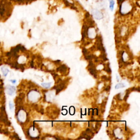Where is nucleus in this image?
Listing matches in <instances>:
<instances>
[{
    "label": "nucleus",
    "mask_w": 140,
    "mask_h": 140,
    "mask_svg": "<svg viewBox=\"0 0 140 140\" xmlns=\"http://www.w3.org/2000/svg\"><path fill=\"white\" fill-rule=\"evenodd\" d=\"M110 89H111V86H107L106 88H105V91H110Z\"/></svg>",
    "instance_id": "18"
},
{
    "label": "nucleus",
    "mask_w": 140,
    "mask_h": 140,
    "mask_svg": "<svg viewBox=\"0 0 140 140\" xmlns=\"http://www.w3.org/2000/svg\"><path fill=\"white\" fill-rule=\"evenodd\" d=\"M90 17V14L89 13H86L85 14V18H89Z\"/></svg>",
    "instance_id": "21"
},
{
    "label": "nucleus",
    "mask_w": 140,
    "mask_h": 140,
    "mask_svg": "<svg viewBox=\"0 0 140 140\" xmlns=\"http://www.w3.org/2000/svg\"><path fill=\"white\" fill-rule=\"evenodd\" d=\"M85 132H86V133H92V134H94V133H93V132H92L91 130L90 129H89V128H88V129H87L86 130V131H85Z\"/></svg>",
    "instance_id": "16"
},
{
    "label": "nucleus",
    "mask_w": 140,
    "mask_h": 140,
    "mask_svg": "<svg viewBox=\"0 0 140 140\" xmlns=\"http://www.w3.org/2000/svg\"><path fill=\"white\" fill-rule=\"evenodd\" d=\"M12 138H15V139H20V138L19 137L18 135L17 134V133H14L13 135V137Z\"/></svg>",
    "instance_id": "13"
},
{
    "label": "nucleus",
    "mask_w": 140,
    "mask_h": 140,
    "mask_svg": "<svg viewBox=\"0 0 140 140\" xmlns=\"http://www.w3.org/2000/svg\"><path fill=\"white\" fill-rule=\"evenodd\" d=\"M119 12L122 15H125L131 12L132 6L131 3L129 1H124L120 4Z\"/></svg>",
    "instance_id": "1"
},
{
    "label": "nucleus",
    "mask_w": 140,
    "mask_h": 140,
    "mask_svg": "<svg viewBox=\"0 0 140 140\" xmlns=\"http://www.w3.org/2000/svg\"><path fill=\"white\" fill-rule=\"evenodd\" d=\"M0 81H1V79H0Z\"/></svg>",
    "instance_id": "28"
},
{
    "label": "nucleus",
    "mask_w": 140,
    "mask_h": 140,
    "mask_svg": "<svg viewBox=\"0 0 140 140\" xmlns=\"http://www.w3.org/2000/svg\"><path fill=\"white\" fill-rule=\"evenodd\" d=\"M110 64L108 63L107 65H105V67H104V70L106 71V72H107L108 73H111V68H110Z\"/></svg>",
    "instance_id": "7"
},
{
    "label": "nucleus",
    "mask_w": 140,
    "mask_h": 140,
    "mask_svg": "<svg viewBox=\"0 0 140 140\" xmlns=\"http://www.w3.org/2000/svg\"><path fill=\"white\" fill-rule=\"evenodd\" d=\"M6 90H7V92L8 95H12L14 94L15 91V88L14 86L8 85L7 87H6Z\"/></svg>",
    "instance_id": "4"
},
{
    "label": "nucleus",
    "mask_w": 140,
    "mask_h": 140,
    "mask_svg": "<svg viewBox=\"0 0 140 140\" xmlns=\"http://www.w3.org/2000/svg\"><path fill=\"white\" fill-rule=\"evenodd\" d=\"M100 58L104 61H107V60H108V59L107 58L106 56L105 53H104V52H102V54L100 55Z\"/></svg>",
    "instance_id": "9"
},
{
    "label": "nucleus",
    "mask_w": 140,
    "mask_h": 140,
    "mask_svg": "<svg viewBox=\"0 0 140 140\" xmlns=\"http://www.w3.org/2000/svg\"><path fill=\"white\" fill-rule=\"evenodd\" d=\"M109 2H110V9L112 11L114 8V0H109Z\"/></svg>",
    "instance_id": "8"
},
{
    "label": "nucleus",
    "mask_w": 140,
    "mask_h": 140,
    "mask_svg": "<svg viewBox=\"0 0 140 140\" xmlns=\"http://www.w3.org/2000/svg\"><path fill=\"white\" fill-rule=\"evenodd\" d=\"M123 87H125V85H124V84H123V83H119V84H117L116 85V87H115V88H116V89H117L123 88Z\"/></svg>",
    "instance_id": "11"
},
{
    "label": "nucleus",
    "mask_w": 140,
    "mask_h": 140,
    "mask_svg": "<svg viewBox=\"0 0 140 140\" xmlns=\"http://www.w3.org/2000/svg\"><path fill=\"white\" fill-rule=\"evenodd\" d=\"M82 52H83V55H84V56L89 54V52H88V51H87V50H86L85 48H83V49H82Z\"/></svg>",
    "instance_id": "12"
},
{
    "label": "nucleus",
    "mask_w": 140,
    "mask_h": 140,
    "mask_svg": "<svg viewBox=\"0 0 140 140\" xmlns=\"http://www.w3.org/2000/svg\"><path fill=\"white\" fill-rule=\"evenodd\" d=\"M92 14L96 19H101L103 18V14L100 11H99L98 9H93L92 10Z\"/></svg>",
    "instance_id": "2"
},
{
    "label": "nucleus",
    "mask_w": 140,
    "mask_h": 140,
    "mask_svg": "<svg viewBox=\"0 0 140 140\" xmlns=\"http://www.w3.org/2000/svg\"><path fill=\"white\" fill-rule=\"evenodd\" d=\"M67 68V66L65 65H62L60 67H59L57 68V72L59 71V72H60L61 73H64L66 72Z\"/></svg>",
    "instance_id": "5"
},
{
    "label": "nucleus",
    "mask_w": 140,
    "mask_h": 140,
    "mask_svg": "<svg viewBox=\"0 0 140 140\" xmlns=\"http://www.w3.org/2000/svg\"><path fill=\"white\" fill-rule=\"evenodd\" d=\"M19 97H20V98L23 99L25 98V94H24V93H20V94H19Z\"/></svg>",
    "instance_id": "17"
},
{
    "label": "nucleus",
    "mask_w": 140,
    "mask_h": 140,
    "mask_svg": "<svg viewBox=\"0 0 140 140\" xmlns=\"http://www.w3.org/2000/svg\"><path fill=\"white\" fill-rule=\"evenodd\" d=\"M88 29L89 27L88 25L84 24L83 25V31H82V41H83L85 37L88 35Z\"/></svg>",
    "instance_id": "3"
},
{
    "label": "nucleus",
    "mask_w": 140,
    "mask_h": 140,
    "mask_svg": "<svg viewBox=\"0 0 140 140\" xmlns=\"http://www.w3.org/2000/svg\"><path fill=\"white\" fill-rule=\"evenodd\" d=\"M41 85L44 86V88H49L50 86L51 85V83H43L41 84Z\"/></svg>",
    "instance_id": "10"
},
{
    "label": "nucleus",
    "mask_w": 140,
    "mask_h": 140,
    "mask_svg": "<svg viewBox=\"0 0 140 140\" xmlns=\"http://www.w3.org/2000/svg\"><path fill=\"white\" fill-rule=\"evenodd\" d=\"M101 78H102V79L105 80H110V78H108V77H107L106 76H102V77H101Z\"/></svg>",
    "instance_id": "15"
},
{
    "label": "nucleus",
    "mask_w": 140,
    "mask_h": 140,
    "mask_svg": "<svg viewBox=\"0 0 140 140\" xmlns=\"http://www.w3.org/2000/svg\"><path fill=\"white\" fill-rule=\"evenodd\" d=\"M1 70H2L3 74H4V76H5V77L7 75L8 73L9 72V70L7 69V68H6L5 67H2L1 68Z\"/></svg>",
    "instance_id": "6"
},
{
    "label": "nucleus",
    "mask_w": 140,
    "mask_h": 140,
    "mask_svg": "<svg viewBox=\"0 0 140 140\" xmlns=\"http://www.w3.org/2000/svg\"><path fill=\"white\" fill-rule=\"evenodd\" d=\"M44 111V110H43V109H41V110L39 111V112L43 114V113H44V111Z\"/></svg>",
    "instance_id": "23"
},
{
    "label": "nucleus",
    "mask_w": 140,
    "mask_h": 140,
    "mask_svg": "<svg viewBox=\"0 0 140 140\" xmlns=\"http://www.w3.org/2000/svg\"><path fill=\"white\" fill-rule=\"evenodd\" d=\"M0 133H1V129H0Z\"/></svg>",
    "instance_id": "27"
},
{
    "label": "nucleus",
    "mask_w": 140,
    "mask_h": 140,
    "mask_svg": "<svg viewBox=\"0 0 140 140\" xmlns=\"http://www.w3.org/2000/svg\"><path fill=\"white\" fill-rule=\"evenodd\" d=\"M124 1H125V0H117V2H118V4H120L121 3H122Z\"/></svg>",
    "instance_id": "20"
},
{
    "label": "nucleus",
    "mask_w": 140,
    "mask_h": 140,
    "mask_svg": "<svg viewBox=\"0 0 140 140\" xmlns=\"http://www.w3.org/2000/svg\"><path fill=\"white\" fill-rule=\"evenodd\" d=\"M55 64H59L60 63V60H57V61H54Z\"/></svg>",
    "instance_id": "24"
},
{
    "label": "nucleus",
    "mask_w": 140,
    "mask_h": 140,
    "mask_svg": "<svg viewBox=\"0 0 140 140\" xmlns=\"http://www.w3.org/2000/svg\"><path fill=\"white\" fill-rule=\"evenodd\" d=\"M101 125V124L100 123H96V129H98V128H99L100 126Z\"/></svg>",
    "instance_id": "19"
},
{
    "label": "nucleus",
    "mask_w": 140,
    "mask_h": 140,
    "mask_svg": "<svg viewBox=\"0 0 140 140\" xmlns=\"http://www.w3.org/2000/svg\"><path fill=\"white\" fill-rule=\"evenodd\" d=\"M31 67L32 68L33 67V61L32 60L31 62Z\"/></svg>",
    "instance_id": "22"
},
{
    "label": "nucleus",
    "mask_w": 140,
    "mask_h": 140,
    "mask_svg": "<svg viewBox=\"0 0 140 140\" xmlns=\"http://www.w3.org/2000/svg\"><path fill=\"white\" fill-rule=\"evenodd\" d=\"M11 81L12 83L14 84V83H15V82H16V80H11Z\"/></svg>",
    "instance_id": "25"
},
{
    "label": "nucleus",
    "mask_w": 140,
    "mask_h": 140,
    "mask_svg": "<svg viewBox=\"0 0 140 140\" xmlns=\"http://www.w3.org/2000/svg\"><path fill=\"white\" fill-rule=\"evenodd\" d=\"M2 64V58H0V66H1Z\"/></svg>",
    "instance_id": "26"
},
{
    "label": "nucleus",
    "mask_w": 140,
    "mask_h": 140,
    "mask_svg": "<svg viewBox=\"0 0 140 140\" xmlns=\"http://www.w3.org/2000/svg\"><path fill=\"white\" fill-rule=\"evenodd\" d=\"M13 108H14V105L12 104V102H9V108H10L11 110H13Z\"/></svg>",
    "instance_id": "14"
}]
</instances>
